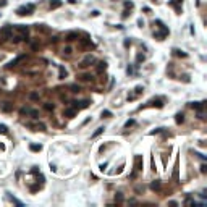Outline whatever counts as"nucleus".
<instances>
[{
    "label": "nucleus",
    "instance_id": "41",
    "mask_svg": "<svg viewBox=\"0 0 207 207\" xmlns=\"http://www.w3.org/2000/svg\"><path fill=\"white\" fill-rule=\"evenodd\" d=\"M105 168H107V163H102V165H100V170L104 171V170H105Z\"/></svg>",
    "mask_w": 207,
    "mask_h": 207
},
{
    "label": "nucleus",
    "instance_id": "19",
    "mask_svg": "<svg viewBox=\"0 0 207 207\" xmlns=\"http://www.w3.org/2000/svg\"><path fill=\"white\" fill-rule=\"evenodd\" d=\"M66 74H68V71H66L63 66H60V73H58V78H60V79H65Z\"/></svg>",
    "mask_w": 207,
    "mask_h": 207
},
{
    "label": "nucleus",
    "instance_id": "10",
    "mask_svg": "<svg viewBox=\"0 0 207 207\" xmlns=\"http://www.w3.org/2000/svg\"><path fill=\"white\" fill-rule=\"evenodd\" d=\"M204 104H206V102H191L189 104V107H193V109H196V110H202L204 109Z\"/></svg>",
    "mask_w": 207,
    "mask_h": 207
},
{
    "label": "nucleus",
    "instance_id": "34",
    "mask_svg": "<svg viewBox=\"0 0 207 207\" xmlns=\"http://www.w3.org/2000/svg\"><path fill=\"white\" fill-rule=\"evenodd\" d=\"M194 155H197V157L201 158V160H206V155H204V154H201V152H194Z\"/></svg>",
    "mask_w": 207,
    "mask_h": 207
},
{
    "label": "nucleus",
    "instance_id": "21",
    "mask_svg": "<svg viewBox=\"0 0 207 207\" xmlns=\"http://www.w3.org/2000/svg\"><path fill=\"white\" fill-rule=\"evenodd\" d=\"M44 109L47 110V112H53L55 105H53V104H50V102H47V104H44Z\"/></svg>",
    "mask_w": 207,
    "mask_h": 207
},
{
    "label": "nucleus",
    "instance_id": "22",
    "mask_svg": "<svg viewBox=\"0 0 207 207\" xmlns=\"http://www.w3.org/2000/svg\"><path fill=\"white\" fill-rule=\"evenodd\" d=\"M102 133H104V128H97V130L92 133V136H91V138H97L99 134H102Z\"/></svg>",
    "mask_w": 207,
    "mask_h": 207
},
{
    "label": "nucleus",
    "instance_id": "45",
    "mask_svg": "<svg viewBox=\"0 0 207 207\" xmlns=\"http://www.w3.org/2000/svg\"><path fill=\"white\" fill-rule=\"evenodd\" d=\"M173 2H176V3H183V0H173Z\"/></svg>",
    "mask_w": 207,
    "mask_h": 207
},
{
    "label": "nucleus",
    "instance_id": "23",
    "mask_svg": "<svg viewBox=\"0 0 207 207\" xmlns=\"http://www.w3.org/2000/svg\"><path fill=\"white\" fill-rule=\"evenodd\" d=\"M0 133L2 134H8V126L7 125H0Z\"/></svg>",
    "mask_w": 207,
    "mask_h": 207
},
{
    "label": "nucleus",
    "instance_id": "13",
    "mask_svg": "<svg viewBox=\"0 0 207 207\" xmlns=\"http://www.w3.org/2000/svg\"><path fill=\"white\" fill-rule=\"evenodd\" d=\"M61 3H63L61 0H50V8H52V10H55V8H60V7H61Z\"/></svg>",
    "mask_w": 207,
    "mask_h": 207
},
{
    "label": "nucleus",
    "instance_id": "40",
    "mask_svg": "<svg viewBox=\"0 0 207 207\" xmlns=\"http://www.w3.org/2000/svg\"><path fill=\"white\" fill-rule=\"evenodd\" d=\"M128 13H130V12H128V8H126L125 12H123V15H122V16H123V18H128Z\"/></svg>",
    "mask_w": 207,
    "mask_h": 207
},
{
    "label": "nucleus",
    "instance_id": "20",
    "mask_svg": "<svg viewBox=\"0 0 207 207\" xmlns=\"http://www.w3.org/2000/svg\"><path fill=\"white\" fill-rule=\"evenodd\" d=\"M175 122L178 123V125H181V123L184 122V115H183V113H176V118H175Z\"/></svg>",
    "mask_w": 207,
    "mask_h": 207
},
{
    "label": "nucleus",
    "instance_id": "4",
    "mask_svg": "<svg viewBox=\"0 0 207 207\" xmlns=\"http://www.w3.org/2000/svg\"><path fill=\"white\" fill-rule=\"evenodd\" d=\"M96 61V58L92 57V55H86L84 58L81 60V63H79V68H87V66H91Z\"/></svg>",
    "mask_w": 207,
    "mask_h": 207
},
{
    "label": "nucleus",
    "instance_id": "36",
    "mask_svg": "<svg viewBox=\"0 0 207 207\" xmlns=\"http://www.w3.org/2000/svg\"><path fill=\"white\" fill-rule=\"evenodd\" d=\"M12 201L16 204V206H23V202H21V201H18V199H15V197H12Z\"/></svg>",
    "mask_w": 207,
    "mask_h": 207
},
{
    "label": "nucleus",
    "instance_id": "16",
    "mask_svg": "<svg viewBox=\"0 0 207 207\" xmlns=\"http://www.w3.org/2000/svg\"><path fill=\"white\" fill-rule=\"evenodd\" d=\"M79 79H81V81H84V83H89V81H92V76H91V74H87V73H84V74H81V76H79Z\"/></svg>",
    "mask_w": 207,
    "mask_h": 207
},
{
    "label": "nucleus",
    "instance_id": "3",
    "mask_svg": "<svg viewBox=\"0 0 207 207\" xmlns=\"http://www.w3.org/2000/svg\"><path fill=\"white\" fill-rule=\"evenodd\" d=\"M12 26L7 25L0 29V41H7V39H12Z\"/></svg>",
    "mask_w": 207,
    "mask_h": 207
},
{
    "label": "nucleus",
    "instance_id": "31",
    "mask_svg": "<svg viewBox=\"0 0 207 207\" xmlns=\"http://www.w3.org/2000/svg\"><path fill=\"white\" fill-rule=\"evenodd\" d=\"M184 204H188V206H196V201H193V199L188 197L186 201H184Z\"/></svg>",
    "mask_w": 207,
    "mask_h": 207
},
{
    "label": "nucleus",
    "instance_id": "44",
    "mask_svg": "<svg viewBox=\"0 0 207 207\" xmlns=\"http://www.w3.org/2000/svg\"><path fill=\"white\" fill-rule=\"evenodd\" d=\"M3 149H5V146L2 144V142H0V150H3Z\"/></svg>",
    "mask_w": 207,
    "mask_h": 207
},
{
    "label": "nucleus",
    "instance_id": "8",
    "mask_svg": "<svg viewBox=\"0 0 207 207\" xmlns=\"http://www.w3.org/2000/svg\"><path fill=\"white\" fill-rule=\"evenodd\" d=\"M76 39H79V34H78L76 31H71V33H68V34L65 36V41H66V42L76 41Z\"/></svg>",
    "mask_w": 207,
    "mask_h": 207
},
{
    "label": "nucleus",
    "instance_id": "33",
    "mask_svg": "<svg viewBox=\"0 0 207 207\" xmlns=\"http://www.w3.org/2000/svg\"><path fill=\"white\" fill-rule=\"evenodd\" d=\"M133 7H134V3H133V2H125V8H133Z\"/></svg>",
    "mask_w": 207,
    "mask_h": 207
},
{
    "label": "nucleus",
    "instance_id": "25",
    "mask_svg": "<svg viewBox=\"0 0 207 207\" xmlns=\"http://www.w3.org/2000/svg\"><path fill=\"white\" fill-rule=\"evenodd\" d=\"M173 52L176 53V55H178V57H183V58H184V57H188V53H184V52H183V50H178V49H175Z\"/></svg>",
    "mask_w": 207,
    "mask_h": 207
},
{
    "label": "nucleus",
    "instance_id": "14",
    "mask_svg": "<svg viewBox=\"0 0 207 207\" xmlns=\"http://www.w3.org/2000/svg\"><path fill=\"white\" fill-rule=\"evenodd\" d=\"M15 28H16V31H20L21 34H26V33H29V28H28V26H25V25H16Z\"/></svg>",
    "mask_w": 207,
    "mask_h": 207
},
{
    "label": "nucleus",
    "instance_id": "43",
    "mask_svg": "<svg viewBox=\"0 0 207 207\" xmlns=\"http://www.w3.org/2000/svg\"><path fill=\"white\" fill-rule=\"evenodd\" d=\"M138 25L142 28V26H144V21H142V20H138Z\"/></svg>",
    "mask_w": 207,
    "mask_h": 207
},
{
    "label": "nucleus",
    "instance_id": "24",
    "mask_svg": "<svg viewBox=\"0 0 207 207\" xmlns=\"http://www.w3.org/2000/svg\"><path fill=\"white\" fill-rule=\"evenodd\" d=\"M70 89H71V92H79L81 87H79L78 84H71V86H70Z\"/></svg>",
    "mask_w": 207,
    "mask_h": 207
},
{
    "label": "nucleus",
    "instance_id": "1",
    "mask_svg": "<svg viewBox=\"0 0 207 207\" xmlns=\"http://www.w3.org/2000/svg\"><path fill=\"white\" fill-rule=\"evenodd\" d=\"M154 25H157L158 28H160V33H154V37H155V39H158V41H163V39H165V37L168 36L170 29L167 28V26L163 25V23H162L160 20H155V21H154Z\"/></svg>",
    "mask_w": 207,
    "mask_h": 207
},
{
    "label": "nucleus",
    "instance_id": "27",
    "mask_svg": "<svg viewBox=\"0 0 207 207\" xmlns=\"http://www.w3.org/2000/svg\"><path fill=\"white\" fill-rule=\"evenodd\" d=\"M115 201H117L118 204L123 202V194H122V193H117V194H115Z\"/></svg>",
    "mask_w": 207,
    "mask_h": 207
},
{
    "label": "nucleus",
    "instance_id": "32",
    "mask_svg": "<svg viewBox=\"0 0 207 207\" xmlns=\"http://www.w3.org/2000/svg\"><path fill=\"white\" fill-rule=\"evenodd\" d=\"M71 52H73V49H71V47H66V49H63V53H65V55H71Z\"/></svg>",
    "mask_w": 207,
    "mask_h": 207
},
{
    "label": "nucleus",
    "instance_id": "11",
    "mask_svg": "<svg viewBox=\"0 0 207 207\" xmlns=\"http://www.w3.org/2000/svg\"><path fill=\"white\" fill-rule=\"evenodd\" d=\"M160 188H162V184H160L158 180H154V181L150 183V189L152 191H160Z\"/></svg>",
    "mask_w": 207,
    "mask_h": 207
},
{
    "label": "nucleus",
    "instance_id": "42",
    "mask_svg": "<svg viewBox=\"0 0 207 207\" xmlns=\"http://www.w3.org/2000/svg\"><path fill=\"white\" fill-rule=\"evenodd\" d=\"M168 204H170V206H178V202H176V201H170Z\"/></svg>",
    "mask_w": 207,
    "mask_h": 207
},
{
    "label": "nucleus",
    "instance_id": "5",
    "mask_svg": "<svg viewBox=\"0 0 207 207\" xmlns=\"http://www.w3.org/2000/svg\"><path fill=\"white\" fill-rule=\"evenodd\" d=\"M0 110H2V112H5V113H8V112H12V110H13V104H12V102H8V100L2 102Z\"/></svg>",
    "mask_w": 207,
    "mask_h": 207
},
{
    "label": "nucleus",
    "instance_id": "18",
    "mask_svg": "<svg viewBox=\"0 0 207 207\" xmlns=\"http://www.w3.org/2000/svg\"><path fill=\"white\" fill-rule=\"evenodd\" d=\"M105 70H107V63L105 61H100L97 66V73H102V71H105Z\"/></svg>",
    "mask_w": 207,
    "mask_h": 207
},
{
    "label": "nucleus",
    "instance_id": "9",
    "mask_svg": "<svg viewBox=\"0 0 207 207\" xmlns=\"http://www.w3.org/2000/svg\"><path fill=\"white\" fill-rule=\"evenodd\" d=\"M74 115H76V109L74 107L63 110V117H66V118H74Z\"/></svg>",
    "mask_w": 207,
    "mask_h": 207
},
{
    "label": "nucleus",
    "instance_id": "28",
    "mask_svg": "<svg viewBox=\"0 0 207 207\" xmlns=\"http://www.w3.org/2000/svg\"><path fill=\"white\" fill-rule=\"evenodd\" d=\"M29 99H31V100H39V94L37 92H31L29 94Z\"/></svg>",
    "mask_w": 207,
    "mask_h": 207
},
{
    "label": "nucleus",
    "instance_id": "7",
    "mask_svg": "<svg viewBox=\"0 0 207 207\" xmlns=\"http://www.w3.org/2000/svg\"><path fill=\"white\" fill-rule=\"evenodd\" d=\"M71 104H73V107L74 109H87V107H89V104L91 102L89 100H81V102H71Z\"/></svg>",
    "mask_w": 207,
    "mask_h": 207
},
{
    "label": "nucleus",
    "instance_id": "17",
    "mask_svg": "<svg viewBox=\"0 0 207 207\" xmlns=\"http://www.w3.org/2000/svg\"><path fill=\"white\" fill-rule=\"evenodd\" d=\"M29 149L33 150V152H41V150H42V146H41V144H31V146H29Z\"/></svg>",
    "mask_w": 207,
    "mask_h": 207
},
{
    "label": "nucleus",
    "instance_id": "29",
    "mask_svg": "<svg viewBox=\"0 0 207 207\" xmlns=\"http://www.w3.org/2000/svg\"><path fill=\"white\" fill-rule=\"evenodd\" d=\"M146 60V57H144V55H142V53H139L138 57H136V61H138V63H142V61Z\"/></svg>",
    "mask_w": 207,
    "mask_h": 207
},
{
    "label": "nucleus",
    "instance_id": "39",
    "mask_svg": "<svg viewBox=\"0 0 207 207\" xmlns=\"http://www.w3.org/2000/svg\"><path fill=\"white\" fill-rule=\"evenodd\" d=\"M123 45H125V47H130V45H131V41H130V39H126V41H125V44H123Z\"/></svg>",
    "mask_w": 207,
    "mask_h": 207
},
{
    "label": "nucleus",
    "instance_id": "15",
    "mask_svg": "<svg viewBox=\"0 0 207 207\" xmlns=\"http://www.w3.org/2000/svg\"><path fill=\"white\" fill-rule=\"evenodd\" d=\"M149 104H150V105L158 107V109H162V107H163V104H162V100H160V99H152V100H150Z\"/></svg>",
    "mask_w": 207,
    "mask_h": 207
},
{
    "label": "nucleus",
    "instance_id": "37",
    "mask_svg": "<svg viewBox=\"0 0 207 207\" xmlns=\"http://www.w3.org/2000/svg\"><path fill=\"white\" fill-rule=\"evenodd\" d=\"M162 131V128H157V130H154V131H150V134H158Z\"/></svg>",
    "mask_w": 207,
    "mask_h": 207
},
{
    "label": "nucleus",
    "instance_id": "2",
    "mask_svg": "<svg viewBox=\"0 0 207 207\" xmlns=\"http://www.w3.org/2000/svg\"><path fill=\"white\" fill-rule=\"evenodd\" d=\"M33 13H34V5L33 3L23 5V7H18L16 8V15H20V16H28V15H33Z\"/></svg>",
    "mask_w": 207,
    "mask_h": 207
},
{
    "label": "nucleus",
    "instance_id": "6",
    "mask_svg": "<svg viewBox=\"0 0 207 207\" xmlns=\"http://www.w3.org/2000/svg\"><path fill=\"white\" fill-rule=\"evenodd\" d=\"M142 170V157L136 155L134 157V171H141Z\"/></svg>",
    "mask_w": 207,
    "mask_h": 207
},
{
    "label": "nucleus",
    "instance_id": "12",
    "mask_svg": "<svg viewBox=\"0 0 207 207\" xmlns=\"http://www.w3.org/2000/svg\"><path fill=\"white\" fill-rule=\"evenodd\" d=\"M25 58H26V55H21V57H18V58H15V60H12V61L8 63V65H7V68H13V66H15V65L18 63V61L25 60Z\"/></svg>",
    "mask_w": 207,
    "mask_h": 207
},
{
    "label": "nucleus",
    "instance_id": "38",
    "mask_svg": "<svg viewBox=\"0 0 207 207\" xmlns=\"http://www.w3.org/2000/svg\"><path fill=\"white\" fill-rule=\"evenodd\" d=\"M142 91H144V89H142V86H138V87H136V94H141Z\"/></svg>",
    "mask_w": 207,
    "mask_h": 207
},
{
    "label": "nucleus",
    "instance_id": "26",
    "mask_svg": "<svg viewBox=\"0 0 207 207\" xmlns=\"http://www.w3.org/2000/svg\"><path fill=\"white\" fill-rule=\"evenodd\" d=\"M110 117H112L110 110H102V118H110Z\"/></svg>",
    "mask_w": 207,
    "mask_h": 207
},
{
    "label": "nucleus",
    "instance_id": "30",
    "mask_svg": "<svg viewBox=\"0 0 207 207\" xmlns=\"http://www.w3.org/2000/svg\"><path fill=\"white\" fill-rule=\"evenodd\" d=\"M134 123H136V122H134L133 118H131V120H128V122L125 123V128H130V126H133V125H134Z\"/></svg>",
    "mask_w": 207,
    "mask_h": 207
},
{
    "label": "nucleus",
    "instance_id": "35",
    "mask_svg": "<svg viewBox=\"0 0 207 207\" xmlns=\"http://www.w3.org/2000/svg\"><path fill=\"white\" fill-rule=\"evenodd\" d=\"M206 171H207V165L202 163V165H201V173H206Z\"/></svg>",
    "mask_w": 207,
    "mask_h": 207
}]
</instances>
